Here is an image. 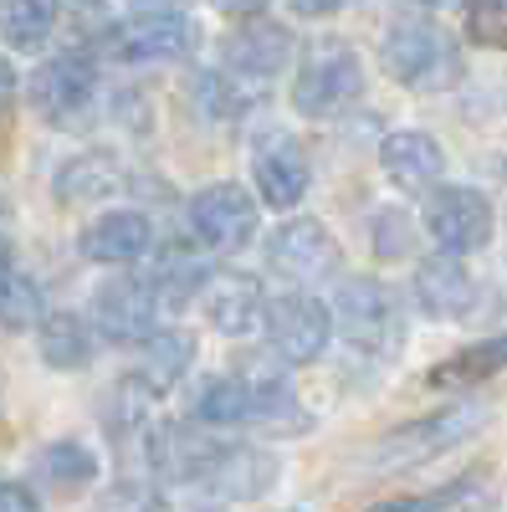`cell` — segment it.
<instances>
[{"instance_id":"cell-1","label":"cell","mask_w":507,"mask_h":512,"mask_svg":"<svg viewBox=\"0 0 507 512\" xmlns=\"http://www.w3.org/2000/svg\"><path fill=\"white\" fill-rule=\"evenodd\" d=\"M385 67H390L395 82H405L415 93H441L461 77V57L451 47V36L436 21H420V16H405V21L390 26Z\"/></svg>"},{"instance_id":"cell-2","label":"cell","mask_w":507,"mask_h":512,"mask_svg":"<svg viewBox=\"0 0 507 512\" xmlns=\"http://www.w3.org/2000/svg\"><path fill=\"white\" fill-rule=\"evenodd\" d=\"M364 93V67L349 41H313L298 77H292V108L308 118H333Z\"/></svg>"},{"instance_id":"cell-3","label":"cell","mask_w":507,"mask_h":512,"mask_svg":"<svg viewBox=\"0 0 507 512\" xmlns=\"http://www.w3.org/2000/svg\"><path fill=\"white\" fill-rule=\"evenodd\" d=\"M487 420V410L477 400H461L451 410H436L426 420H415V425H400V431H390L385 441L374 446V466H395V472H405V466H420V461H431L451 446H461L477 425Z\"/></svg>"},{"instance_id":"cell-4","label":"cell","mask_w":507,"mask_h":512,"mask_svg":"<svg viewBox=\"0 0 507 512\" xmlns=\"http://www.w3.org/2000/svg\"><path fill=\"white\" fill-rule=\"evenodd\" d=\"M426 231L446 256H467L492 241V205L472 185H441L426 200Z\"/></svg>"},{"instance_id":"cell-5","label":"cell","mask_w":507,"mask_h":512,"mask_svg":"<svg viewBox=\"0 0 507 512\" xmlns=\"http://www.w3.org/2000/svg\"><path fill=\"white\" fill-rule=\"evenodd\" d=\"M262 323H267V338H272L277 359H287V364L318 359V354L328 349V333H333L328 308L318 303V297H308V292H282V297H272V303L262 308Z\"/></svg>"},{"instance_id":"cell-6","label":"cell","mask_w":507,"mask_h":512,"mask_svg":"<svg viewBox=\"0 0 507 512\" xmlns=\"http://www.w3.org/2000/svg\"><path fill=\"white\" fill-rule=\"evenodd\" d=\"M190 231H195V246H205V251H236L257 231V200L231 180L205 185L190 200Z\"/></svg>"},{"instance_id":"cell-7","label":"cell","mask_w":507,"mask_h":512,"mask_svg":"<svg viewBox=\"0 0 507 512\" xmlns=\"http://www.w3.org/2000/svg\"><path fill=\"white\" fill-rule=\"evenodd\" d=\"M328 323L344 333L354 349H385L390 344V328H395L390 292L379 287L374 277H344V282L333 287Z\"/></svg>"},{"instance_id":"cell-8","label":"cell","mask_w":507,"mask_h":512,"mask_svg":"<svg viewBox=\"0 0 507 512\" xmlns=\"http://www.w3.org/2000/svg\"><path fill=\"white\" fill-rule=\"evenodd\" d=\"M93 93H98V72L77 52H62L52 62H41L36 77H31V103L41 108V118H52L62 128H72L82 113L93 108Z\"/></svg>"},{"instance_id":"cell-9","label":"cell","mask_w":507,"mask_h":512,"mask_svg":"<svg viewBox=\"0 0 507 512\" xmlns=\"http://www.w3.org/2000/svg\"><path fill=\"white\" fill-rule=\"evenodd\" d=\"M267 262H272V272L287 277V282H323V277L338 272V241H333L318 221L298 216V221H282V226L272 231Z\"/></svg>"},{"instance_id":"cell-10","label":"cell","mask_w":507,"mask_h":512,"mask_svg":"<svg viewBox=\"0 0 507 512\" xmlns=\"http://www.w3.org/2000/svg\"><path fill=\"white\" fill-rule=\"evenodd\" d=\"M108 52L123 62H180L195 52V21L180 11H144L113 31Z\"/></svg>"},{"instance_id":"cell-11","label":"cell","mask_w":507,"mask_h":512,"mask_svg":"<svg viewBox=\"0 0 507 512\" xmlns=\"http://www.w3.org/2000/svg\"><path fill=\"white\" fill-rule=\"evenodd\" d=\"M154 313H159L154 287L144 277H129V272L108 277L93 297V323H98L103 338H113V344H139V338H149Z\"/></svg>"},{"instance_id":"cell-12","label":"cell","mask_w":507,"mask_h":512,"mask_svg":"<svg viewBox=\"0 0 507 512\" xmlns=\"http://www.w3.org/2000/svg\"><path fill=\"white\" fill-rule=\"evenodd\" d=\"M251 180H257V190H262V200L272 205V210H292L303 195H308V159H303V149L292 144L287 134H262V144H257V154H251Z\"/></svg>"},{"instance_id":"cell-13","label":"cell","mask_w":507,"mask_h":512,"mask_svg":"<svg viewBox=\"0 0 507 512\" xmlns=\"http://www.w3.org/2000/svg\"><path fill=\"white\" fill-rule=\"evenodd\" d=\"M154 246V226L144 210H108L82 231V256L98 267H129Z\"/></svg>"},{"instance_id":"cell-14","label":"cell","mask_w":507,"mask_h":512,"mask_svg":"<svg viewBox=\"0 0 507 512\" xmlns=\"http://www.w3.org/2000/svg\"><path fill=\"white\" fill-rule=\"evenodd\" d=\"M205 318L216 333L226 338H241L262 323V308H267V297H262V282L257 277H246V272H216L205 287Z\"/></svg>"},{"instance_id":"cell-15","label":"cell","mask_w":507,"mask_h":512,"mask_svg":"<svg viewBox=\"0 0 507 512\" xmlns=\"http://www.w3.org/2000/svg\"><path fill=\"white\" fill-rule=\"evenodd\" d=\"M277 472H282V461H277L267 446H226V451L210 456V466H205V482L216 487L221 497L251 502V497L272 492Z\"/></svg>"},{"instance_id":"cell-16","label":"cell","mask_w":507,"mask_h":512,"mask_svg":"<svg viewBox=\"0 0 507 512\" xmlns=\"http://www.w3.org/2000/svg\"><path fill=\"white\" fill-rule=\"evenodd\" d=\"M287 57H292V36H287V26H277V21H262V16H251L241 31H231V41H226V67L236 72V77H277L282 67H287Z\"/></svg>"},{"instance_id":"cell-17","label":"cell","mask_w":507,"mask_h":512,"mask_svg":"<svg viewBox=\"0 0 507 512\" xmlns=\"http://www.w3.org/2000/svg\"><path fill=\"white\" fill-rule=\"evenodd\" d=\"M379 164H385V175L400 185V190H431L441 175H446V154L431 134H420V128H400L379 144Z\"/></svg>"},{"instance_id":"cell-18","label":"cell","mask_w":507,"mask_h":512,"mask_svg":"<svg viewBox=\"0 0 507 512\" xmlns=\"http://www.w3.org/2000/svg\"><path fill=\"white\" fill-rule=\"evenodd\" d=\"M415 297L431 318H461L477 303V282L456 256H431V262L415 267Z\"/></svg>"},{"instance_id":"cell-19","label":"cell","mask_w":507,"mask_h":512,"mask_svg":"<svg viewBox=\"0 0 507 512\" xmlns=\"http://www.w3.org/2000/svg\"><path fill=\"white\" fill-rule=\"evenodd\" d=\"M210 456H216V446H210L205 436H190L185 425H175V420L154 425V436H149V466H154L159 482H195V477H205Z\"/></svg>"},{"instance_id":"cell-20","label":"cell","mask_w":507,"mask_h":512,"mask_svg":"<svg viewBox=\"0 0 507 512\" xmlns=\"http://www.w3.org/2000/svg\"><path fill=\"white\" fill-rule=\"evenodd\" d=\"M123 185H129V169H123L118 154L108 149H88V154H77L72 164H62V175H57V190L67 205H88V200H108L118 195Z\"/></svg>"},{"instance_id":"cell-21","label":"cell","mask_w":507,"mask_h":512,"mask_svg":"<svg viewBox=\"0 0 507 512\" xmlns=\"http://www.w3.org/2000/svg\"><path fill=\"white\" fill-rule=\"evenodd\" d=\"M190 359H195V333H185V328L149 333L144 354H139V390H154V395L175 390L180 374L190 369Z\"/></svg>"},{"instance_id":"cell-22","label":"cell","mask_w":507,"mask_h":512,"mask_svg":"<svg viewBox=\"0 0 507 512\" xmlns=\"http://www.w3.org/2000/svg\"><path fill=\"white\" fill-rule=\"evenodd\" d=\"M57 16L62 0H0V41L11 52H36L57 31Z\"/></svg>"},{"instance_id":"cell-23","label":"cell","mask_w":507,"mask_h":512,"mask_svg":"<svg viewBox=\"0 0 507 512\" xmlns=\"http://www.w3.org/2000/svg\"><path fill=\"white\" fill-rule=\"evenodd\" d=\"M190 415L200 425H241L251 420V400H246V384L236 374H216V379H200L195 395H190Z\"/></svg>"},{"instance_id":"cell-24","label":"cell","mask_w":507,"mask_h":512,"mask_svg":"<svg viewBox=\"0 0 507 512\" xmlns=\"http://www.w3.org/2000/svg\"><path fill=\"white\" fill-rule=\"evenodd\" d=\"M36 328H41V359H47L52 369H82L93 359L88 323H82L77 313H47Z\"/></svg>"},{"instance_id":"cell-25","label":"cell","mask_w":507,"mask_h":512,"mask_svg":"<svg viewBox=\"0 0 507 512\" xmlns=\"http://www.w3.org/2000/svg\"><path fill=\"white\" fill-rule=\"evenodd\" d=\"M36 472L47 477V487L52 492H62V497H72V492H82L93 477H98V456L82 446V441H52L47 451L36 456Z\"/></svg>"},{"instance_id":"cell-26","label":"cell","mask_w":507,"mask_h":512,"mask_svg":"<svg viewBox=\"0 0 507 512\" xmlns=\"http://www.w3.org/2000/svg\"><path fill=\"white\" fill-rule=\"evenodd\" d=\"M205 251V246H200ZM195 246H169L164 256H159V272H154V297H169V303H185V297L195 292V287H205L210 282V272H205V256H200Z\"/></svg>"},{"instance_id":"cell-27","label":"cell","mask_w":507,"mask_h":512,"mask_svg":"<svg viewBox=\"0 0 507 512\" xmlns=\"http://www.w3.org/2000/svg\"><path fill=\"white\" fill-rule=\"evenodd\" d=\"M507 369V333L502 338H487V344H472V349H461L451 364H441L431 374V384H482L487 374Z\"/></svg>"},{"instance_id":"cell-28","label":"cell","mask_w":507,"mask_h":512,"mask_svg":"<svg viewBox=\"0 0 507 512\" xmlns=\"http://www.w3.org/2000/svg\"><path fill=\"white\" fill-rule=\"evenodd\" d=\"M41 318V292H36V282L31 277H21V272H0V328H11V333H21V328H36Z\"/></svg>"},{"instance_id":"cell-29","label":"cell","mask_w":507,"mask_h":512,"mask_svg":"<svg viewBox=\"0 0 507 512\" xmlns=\"http://www.w3.org/2000/svg\"><path fill=\"white\" fill-rule=\"evenodd\" d=\"M369 231H374V256L379 262H400V256L410 251V216L405 210H374Z\"/></svg>"},{"instance_id":"cell-30","label":"cell","mask_w":507,"mask_h":512,"mask_svg":"<svg viewBox=\"0 0 507 512\" xmlns=\"http://www.w3.org/2000/svg\"><path fill=\"white\" fill-rule=\"evenodd\" d=\"M98 512H164V502L154 497V492H144V487H113L103 502H98Z\"/></svg>"},{"instance_id":"cell-31","label":"cell","mask_w":507,"mask_h":512,"mask_svg":"<svg viewBox=\"0 0 507 512\" xmlns=\"http://www.w3.org/2000/svg\"><path fill=\"white\" fill-rule=\"evenodd\" d=\"M461 497V487H446V492H431V497H395V502H379L369 512H441Z\"/></svg>"},{"instance_id":"cell-32","label":"cell","mask_w":507,"mask_h":512,"mask_svg":"<svg viewBox=\"0 0 507 512\" xmlns=\"http://www.w3.org/2000/svg\"><path fill=\"white\" fill-rule=\"evenodd\" d=\"M221 16H231V21H251V16H262L267 11V0H210Z\"/></svg>"},{"instance_id":"cell-33","label":"cell","mask_w":507,"mask_h":512,"mask_svg":"<svg viewBox=\"0 0 507 512\" xmlns=\"http://www.w3.org/2000/svg\"><path fill=\"white\" fill-rule=\"evenodd\" d=\"M0 512H36V497L21 482H11V487H0Z\"/></svg>"},{"instance_id":"cell-34","label":"cell","mask_w":507,"mask_h":512,"mask_svg":"<svg viewBox=\"0 0 507 512\" xmlns=\"http://www.w3.org/2000/svg\"><path fill=\"white\" fill-rule=\"evenodd\" d=\"M338 6H344V0H292V11H298V16H308V21H318V16H333Z\"/></svg>"},{"instance_id":"cell-35","label":"cell","mask_w":507,"mask_h":512,"mask_svg":"<svg viewBox=\"0 0 507 512\" xmlns=\"http://www.w3.org/2000/svg\"><path fill=\"white\" fill-rule=\"evenodd\" d=\"M11 93H16V72L6 67V57H0V108L11 103Z\"/></svg>"},{"instance_id":"cell-36","label":"cell","mask_w":507,"mask_h":512,"mask_svg":"<svg viewBox=\"0 0 507 512\" xmlns=\"http://www.w3.org/2000/svg\"><path fill=\"white\" fill-rule=\"evenodd\" d=\"M6 267H11V241L0 236V272H6Z\"/></svg>"},{"instance_id":"cell-37","label":"cell","mask_w":507,"mask_h":512,"mask_svg":"<svg viewBox=\"0 0 507 512\" xmlns=\"http://www.w3.org/2000/svg\"><path fill=\"white\" fill-rule=\"evenodd\" d=\"M487 6H492V11H502V16H507V0H487Z\"/></svg>"}]
</instances>
